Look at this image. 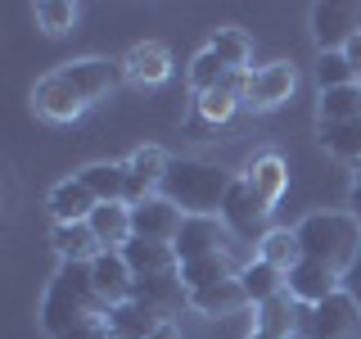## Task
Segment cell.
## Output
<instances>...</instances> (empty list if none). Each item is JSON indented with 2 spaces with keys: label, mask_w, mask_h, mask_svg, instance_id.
<instances>
[{
  "label": "cell",
  "mask_w": 361,
  "mask_h": 339,
  "mask_svg": "<svg viewBox=\"0 0 361 339\" xmlns=\"http://www.w3.org/2000/svg\"><path fill=\"white\" fill-rule=\"evenodd\" d=\"M257 331L271 335V339H293L298 335V303H293V294H276V299H267L262 308H257Z\"/></svg>",
  "instance_id": "obj_23"
},
{
  "label": "cell",
  "mask_w": 361,
  "mask_h": 339,
  "mask_svg": "<svg viewBox=\"0 0 361 339\" xmlns=\"http://www.w3.org/2000/svg\"><path fill=\"white\" fill-rule=\"evenodd\" d=\"M248 339H271V335H262V331H253V335H248Z\"/></svg>",
  "instance_id": "obj_38"
},
{
  "label": "cell",
  "mask_w": 361,
  "mask_h": 339,
  "mask_svg": "<svg viewBox=\"0 0 361 339\" xmlns=\"http://www.w3.org/2000/svg\"><path fill=\"white\" fill-rule=\"evenodd\" d=\"M172 77V54L167 45L158 41H140L122 54V82H135V86H158Z\"/></svg>",
  "instance_id": "obj_13"
},
{
  "label": "cell",
  "mask_w": 361,
  "mask_h": 339,
  "mask_svg": "<svg viewBox=\"0 0 361 339\" xmlns=\"http://www.w3.org/2000/svg\"><path fill=\"white\" fill-rule=\"evenodd\" d=\"M167 167H172V158H167L158 145H140V150L131 154V163H127V172L131 177H140L145 186H163V177H167Z\"/></svg>",
  "instance_id": "obj_30"
},
{
  "label": "cell",
  "mask_w": 361,
  "mask_h": 339,
  "mask_svg": "<svg viewBox=\"0 0 361 339\" xmlns=\"http://www.w3.org/2000/svg\"><path fill=\"white\" fill-rule=\"evenodd\" d=\"M353 118H361V82L338 86V90H321V127L353 122Z\"/></svg>",
  "instance_id": "obj_28"
},
{
  "label": "cell",
  "mask_w": 361,
  "mask_h": 339,
  "mask_svg": "<svg viewBox=\"0 0 361 339\" xmlns=\"http://www.w3.org/2000/svg\"><path fill=\"white\" fill-rule=\"evenodd\" d=\"M212 54L226 64V68H235V73H248V59H253V41H248V32L244 28H217L212 32V45H208Z\"/></svg>",
  "instance_id": "obj_25"
},
{
  "label": "cell",
  "mask_w": 361,
  "mask_h": 339,
  "mask_svg": "<svg viewBox=\"0 0 361 339\" xmlns=\"http://www.w3.org/2000/svg\"><path fill=\"white\" fill-rule=\"evenodd\" d=\"M321 145L325 154H334L338 163H361V118L353 122H334V127H321Z\"/></svg>",
  "instance_id": "obj_26"
},
{
  "label": "cell",
  "mask_w": 361,
  "mask_h": 339,
  "mask_svg": "<svg viewBox=\"0 0 361 339\" xmlns=\"http://www.w3.org/2000/svg\"><path fill=\"white\" fill-rule=\"evenodd\" d=\"M312 32H316V45H321V50H343V45L361 32V9L325 0V5L312 9Z\"/></svg>",
  "instance_id": "obj_10"
},
{
  "label": "cell",
  "mask_w": 361,
  "mask_h": 339,
  "mask_svg": "<svg viewBox=\"0 0 361 339\" xmlns=\"http://www.w3.org/2000/svg\"><path fill=\"white\" fill-rule=\"evenodd\" d=\"M285 181H289V172H285V163H280V154H262V158H253V167H248V186H253L267 203H276L285 195Z\"/></svg>",
  "instance_id": "obj_29"
},
{
  "label": "cell",
  "mask_w": 361,
  "mask_h": 339,
  "mask_svg": "<svg viewBox=\"0 0 361 339\" xmlns=\"http://www.w3.org/2000/svg\"><path fill=\"white\" fill-rule=\"evenodd\" d=\"M226 73H235V68H226L212 50H199L195 64H190V86H195L199 95H208V90H217L226 82Z\"/></svg>",
  "instance_id": "obj_33"
},
{
  "label": "cell",
  "mask_w": 361,
  "mask_h": 339,
  "mask_svg": "<svg viewBox=\"0 0 361 339\" xmlns=\"http://www.w3.org/2000/svg\"><path fill=\"white\" fill-rule=\"evenodd\" d=\"M172 249L180 263H195V258H208V254H231V231H226L221 218H185Z\"/></svg>",
  "instance_id": "obj_9"
},
{
  "label": "cell",
  "mask_w": 361,
  "mask_h": 339,
  "mask_svg": "<svg viewBox=\"0 0 361 339\" xmlns=\"http://www.w3.org/2000/svg\"><path fill=\"white\" fill-rule=\"evenodd\" d=\"M99 208V199L82 186V177H68L50 190V213L54 222H90V213Z\"/></svg>",
  "instance_id": "obj_17"
},
{
  "label": "cell",
  "mask_w": 361,
  "mask_h": 339,
  "mask_svg": "<svg viewBox=\"0 0 361 339\" xmlns=\"http://www.w3.org/2000/svg\"><path fill=\"white\" fill-rule=\"evenodd\" d=\"M316 82H321V90L353 86L357 73H353V64H348V54L343 50H321V59H316Z\"/></svg>",
  "instance_id": "obj_32"
},
{
  "label": "cell",
  "mask_w": 361,
  "mask_h": 339,
  "mask_svg": "<svg viewBox=\"0 0 361 339\" xmlns=\"http://www.w3.org/2000/svg\"><path fill=\"white\" fill-rule=\"evenodd\" d=\"M90 276H95V294L109 303V308H118V303H127V299H131L135 276H131L127 258H122L118 249H104V254L90 263Z\"/></svg>",
  "instance_id": "obj_14"
},
{
  "label": "cell",
  "mask_w": 361,
  "mask_h": 339,
  "mask_svg": "<svg viewBox=\"0 0 361 339\" xmlns=\"http://www.w3.org/2000/svg\"><path fill=\"white\" fill-rule=\"evenodd\" d=\"M348 208H353V218L361 222V181L353 186V195H348Z\"/></svg>",
  "instance_id": "obj_36"
},
{
  "label": "cell",
  "mask_w": 361,
  "mask_h": 339,
  "mask_svg": "<svg viewBox=\"0 0 361 339\" xmlns=\"http://www.w3.org/2000/svg\"><path fill=\"white\" fill-rule=\"evenodd\" d=\"M257 258L271 263L276 271H289L302 263V244H298V231H267L262 244H257Z\"/></svg>",
  "instance_id": "obj_27"
},
{
  "label": "cell",
  "mask_w": 361,
  "mask_h": 339,
  "mask_svg": "<svg viewBox=\"0 0 361 339\" xmlns=\"http://www.w3.org/2000/svg\"><path fill=\"white\" fill-rule=\"evenodd\" d=\"M158 326H163V316H154L149 308H140L135 299L109 308V339H149Z\"/></svg>",
  "instance_id": "obj_20"
},
{
  "label": "cell",
  "mask_w": 361,
  "mask_h": 339,
  "mask_svg": "<svg viewBox=\"0 0 361 339\" xmlns=\"http://www.w3.org/2000/svg\"><path fill=\"white\" fill-rule=\"evenodd\" d=\"M357 181H361V163H357Z\"/></svg>",
  "instance_id": "obj_39"
},
{
  "label": "cell",
  "mask_w": 361,
  "mask_h": 339,
  "mask_svg": "<svg viewBox=\"0 0 361 339\" xmlns=\"http://www.w3.org/2000/svg\"><path fill=\"white\" fill-rule=\"evenodd\" d=\"M221 222H226L231 235L262 244V235L271 231V226H267L271 222V203L248 186V177H235V186L226 190V203H221Z\"/></svg>",
  "instance_id": "obj_6"
},
{
  "label": "cell",
  "mask_w": 361,
  "mask_h": 339,
  "mask_svg": "<svg viewBox=\"0 0 361 339\" xmlns=\"http://www.w3.org/2000/svg\"><path fill=\"white\" fill-rule=\"evenodd\" d=\"M77 177L99 203H122V195H127V163H90Z\"/></svg>",
  "instance_id": "obj_22"
},
{
  "label": "cell",
  "mask_w": 361,
  "mask_h": 339,
  "mask_svg": "<svg viewBox=\"0 0 361 339\" xmlns=\"http://www.w3.org/2000/svg\"><path fill=\"white\" fill-rule=\"evenodd\" d=\"M37 28L45 37H68V32L77 28V5H68V0H41L37 5Z\"/></svg>",
  "instance_id": "obj_31"
},
{
  "label": "cell",
  "mask_w": 361,
  "mask_h": 339,
  "mask_svg": "<svg viewBox=\"0 0 361 339\" xmlns=\"http://www.w3.org/2000/svg\"><path fill=\"white\" fill-rule=\"evenodd\" d=\"M190 308L203 312V316H231V312H240V308H253V303H248L240 276H235V280H221V285L195 290V294H190Z\"/></svg>",
  "instance_id": "obj_18"
},
{
  "label": "cell",
  "mask_w": 361,
  "mask_h": 339,
  "mask_svg": "<svg viewBox=\"0 0 361 339\" xmlns=\"http://www.w3.org/2000/svg\"><path fill=\"white\" fill-rule=\"evenodd\" d=\"M45 339H109V303L95 294L90 263H59L41 303Z\"/></svg>",
  "instance_id": "obj_1"
},
{
  "label": "cell",
  "mask_w": 361,
  "mask_h": 339,
  "mask_svg": "<svg viewBox=\"0 0 361 339\" xmlns=\"http://www.w3.org/2000/svg\"><path fill=\"white\" fill-rule=\"evenodd\" d=\"M285 290L293 294V303H307V308H316V303H325L330 294L343 290V276H338V271H330L325 263L302 258L298 267L285 271Z\"/></svg>",
  "instance_id": "obj_12"
},
{
  "label": "cell",
  "mask_w": 361,
  "mask_h": 339,
  "mask_svg": "<svg viewBox=\"0 0 361 339\" xmlns=\"http://www.w3.org/2000/svg\"><path fill=\"white\" fill-rule=\"evenodd\" d=\"M361 331V303L353 294H330L325 303H298V339H353Z\"/></svg>",
  "instance_id": "obj_5"
},
{
  "label": "cell",
  "mask_w": 361,
  "mask_h": 339,
  "mask_svg": "<svg viewBox=\"0 0 361 339\" xmlns=\"http://www.w3.org/2000/svg\"><path fill=\"white\" fill-rule=\"evenodd\" d=\"M240 285H244V294H248V303L253 308H262L267 299H276V294H285V271H276L271 263H244L240 267Z\"/></svg>",
  "instance_id": "obj_24"
},
{
  "label": "cell",
  "mask_w": 361,
  "mask_h": 339,
  "mask_svg": "<svg viewBox=\"0 0 361 339\" xmlns=\"http://www.w3.org/2000/svg\"><path fill=\"white\" fill-rule=\"evenodd\" d=\"M343 54H348V64H353V73L361 77V32H357V37L343 45Z\"/></svg>",
  "instance_id": "obj_35"
},
{
  "label": "cell",
  "mask_w": 361,
  "mask_h": 339,
  "mask_svg": "<svg viewBox=\"0 0 361 339\" xmlns=\"http://www.w3.org/2000/svg\"><path fill=\"white\" fill-rule=\"evenodd\" d=\"M180 222H185V213H180L172 199L154 195V199H145L140 208H131V240L176 244V235H180Z\"/></svg>",
  "instance_id": "obj_8"
},
{
  "label": "cell",
  "mask_w": 361,
  "mask_h": 339,
  "mask_svg": "<svg viewBox=\"0 0 361 339\" xmlns=\"http://www.w3.org/2000/svg\"><path fill=\"white\" fill-rule=\"evenodd\" d=\"M235 186V177L217 163H199V158H172L158 195L172 199L185 218H221L226 190Z\"/></svg>",
  "instance_id": "obj_3"
},
{
  "label": "cell",
  "mask_w": 361,
  "mask_h": 339,
  "mask_svg": "<svg viewBox=\"0 0 361 339\" xmlns=\"http://www.w3.org/2000/svg\"><path fill=\"white\" fill-rule=\"evenodd\" d=\"M50 244L59 249L63 263H95V258L104 254L99 240H95V231H90V222H54Z\"/></svg>",
  "instance_id": "obj_15"
},
{
  "label": "cell",
  "mask_w": 361,
  "mask_h": 339,
  "mask_svg": "<svg viewBox=\"0 0 361 339\" xmlns=\"http://www.w3.org/2000/svg\"><path fill=\"white\" fill-rule=\"evenodd\" d=\"M149 339H180V335H176V326H172V321H163V326H158V331H154Z\"/></svg>",
  "instance_id": "obj_37"
},
{
  "label": "cell",
  "mask_w": 361,
  "mask_h": 339,
  "mask_svg": "<svg viewBox=\"0 0 361 339\" xmlns=\"http://www.w3.org/2000/svg\"><path fill=\"white\" fill-rule=\"evenodd\" d=\"M293 86H298V73H293V64L253 68V73H248V82H244V109H253V113L280 109V105L293 95Z\"/></svg>",
  "instance_id": "obj_7"
},
{
  "label": "cell",
  "mask_w": 361,
  "mask_h": 339,
  "mask_svg": "<svg viewBox=\"0 0 361 339\" xmlns=\"http://www.w3.org/2000/svg\"><path fill=\"white\" fill-rule=\"evenodd\" d=\"M240 267H235L231 254H208V258H195V263H180V280L185 290H208V285H221V280H235Z\"/></svg>",
  "instance_id": "obj_21"
},
{
  "label": "cell",
  "mask_w": 361,
  "mask_h": 339,
  "mask_svg": "<svg viewBox=\"0 0 361 339\" xmlns=\"http://www.w3.org/2000/svg\"><path fill=\"white\" fill-rule=\"evenodd\" d=\"M127 258L131 276H167V271H180V258L172 244H154V240H131L127 249H118Z\"/></svg>",
  "instance_id": "obj_16"
},
{
  "label": "cell",
  "mask_w": 361,
  "mask_h": 339,
  "mask_svg": "<svg viewBox=\"0 0 361 339\" xmlns=\"http://www.w3.org/2000/svg\"><path fill=\"white\" fill-rule=\"evenodd\" d=\"M131 299L167 321L172 312H180L190 303V290H185V280H180V271H167V276H135Z\"/></svg>",
  "instance_id": "obj_11"
},
{
  "label": "cell",
  "mask_w": 361,
  "mask_h": 339,
  "mask_svg": "<svg viewBox=\"0 0 361 339\" xmlns=\"http://www.w3.org/2000/svg\"><path fill=\"white\" fill-rule=\"evenodd\" d=\"M298 244H302V258L325 263L330 271L343 276V271L353 267L357 249H361V222L353 213H312V218L298 226Z\"/></svg>",
  "instance_id": "obj_4"
},
{
  "label": "cell",
  "mask_w": 361,
  "mask_h": 339,
  "mask_svg": "<svg viewBox=\"0 0 361 339\" xmlns=\"http://www.w3.org/2000/svg\"><path fill=\"white\" fill-rule=\"evenodd\" d=\"M90 231H95L99 249H127L131 244V208L127 203H99L90 213Z\"/></svg>",
  "instance_id": "obj_19"
},
{
  "label": "cell",
  "mask_w": 361,
  "mask_h": 339,
  "mask_svg": "<svg viewBox=\"0 0 361 339\" xmlns=\"http://www.w3.org/2000/svg\"><path fill=\"white\" fill-rule=\"evenodd\" d=\"M343 294H353V299L361 303V249H357V258H353V267L343 271Z\"/></svg>",
  "instance_id": "obj_34"
},
{
  "label": "cell",
  "mask_w": 361,
  "mask_h": 339,
  "mask_svg": "<svg viewBox=\"0 0 361 339\" xmlns=\"http://www.w3.org/2000/svg\"><path fill=\"white\" fill-rule=\"evenodd\" d=\"M118 82H122V59L90 54V59H77V64H63L54 73H45L37 82V90H32V105L50 122H73L77 113H86Z\"/></svg>",
  "instance_id": "obj_2"
}]
</instances>
